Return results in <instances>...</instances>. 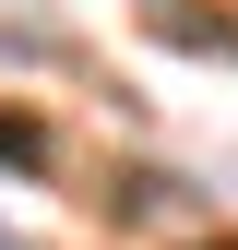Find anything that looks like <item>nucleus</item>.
I'll use <instances>...</instances> for the list:
<instances>
[{"mask_svg":"<svg viewBox=\"0 0 238 250\" xmlns=\"http://www.w3.org/2000/svg\"><path fill=\"white\" fill-rule=\"evenodd\" d=\"M0 167H48V131H36L24 107H0Z\"/></svg>","mask_w":238,"mask_h":250,"instance_id":"f257e3e1","label":"nucleus"},{"mask_svg":"<svg viewBox=\"0 0 238 250\" xmlns=\"http://www.w3.org/2000/svg\"><path fill=\"white\" fill-rule=\"evenodd\" d=\"M215 250H238V238H215Z\"/></svg>","mask_w":238,"mask_h":250,"instance_id":"f03ea898","label":"nucleus"},{"mask_svg":"<svg viewBox=\"0 0 238 250\" xmlns=\"http://www.w3.org/2000/svg\"><path fill=\"white\" fill-rule=\"evenodd\" d=\"M0 250H12V238H0Z\"/></svg>","mask_w":238,"mask_h":250,"instance_id":"7ed1b4c3","label":"nucleus"}]
</instances>
